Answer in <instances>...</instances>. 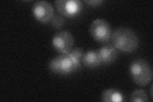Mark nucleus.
<instances>
[{
  "label": "nucleus",
  "instance_id": "9",
  "mask_svg": "<svg viewBox=\"0 0 153 102\" xmlns=\"http://www.w3.org/2000/svg\"><path fill=\"white\" fill-rule=\"evenodd\" d=\"M83 64L88 68H94L101 64L97 51H89L83 54L82 57Z\"/></svg>",
  "mask_w": 153,
  "mask_h": 102
},
{
  "label": "nucleus",
  "instance_id": "11",
  "mask_svg": "<svg viewBox=\"0 0 153 102\" xmlns=\"http://www.w3.org/2000/svg\"><path fill=\"white\" fill-rule=\"evenodd\" d=\"M130 100L131 101H149V98L146 92L143 89H137L131 93Z\"/></svg>",
  "mask_w": 153,
  "mask_h": 102
},
{
  "label": "nucleus",
  "instance_id": "13",
  "mask_svg": "<svg viewBox=\"0 0 153 102\" xmlns=\"http://www.w3.org/2000/svg\"><path fill=\"white\" fill-rule=\"evenodd\" d=\"M68 54L72 57L77 62L80 63V61L82 60V57L83 56V51L81 48L76 47L74 49L71 50Z\"/></svg>",
  "mask_w": 153,
  "mask_h": 102
},
{
  "label": "nucleus",
  "instance_id": "6",
  "mask_svg": "<svg viewBox=\"0 0 153 102\" xmlns=\"http://www.w3.org/2000/svg\"><path fill=\"white\" fill-rule=\"evenodd\" d=\"M55 4L57 12L67 17L76 16L82 9V3L79 0H57Z\"/></svg>",
  "mask_w": 153,
  "mask_h": 102
},
{
  "label": "nucleus",
  "instance_id": "3",
  "mask_svg": "<svg viewBox=\"0 0 153 102\" xmlns=\"http://www.w3.org/2000/svg\"><path fill=\"white\" fill-rule=\"evenodd\" d=\"M80 63L75 61L69 54H61L51 60L49 63V70L56 74L68 75L77 70Z\"/></svg>",
  "mask_w": 153,
  "mask_h": 102
},
{
  "label": "nucleus",
  "instance_id": "7",
  "mask_svg": "<svg viewBox=\"0 0 153 102\" xmlns=\"http://www.w3.org/2000/svg\"><path fill=\"white\" fill-rule=\"evenodd\" d=\"M32 13L36 20L42 23H48L54 16L53 8L45 1H38L33 4Z\"/></svg>",
  "mask_w": 153,
  "mask_h": 102
},
{
  "label": "nucleus",
  "instance_id": "5",
  "mask_svg": "<svg viewBox=\"0 0 153 102\" xmlns=\"http://www.w3.org/2000/svg\"><path fill=\"white\" fill-rule=\"evenodd\" d=\"M52 43L55 49L61 54H68L74 45V36L67 31H60L54 36Z\"/></svg>",
  "mask_w": 153,
  "mask_h": 102
},
{
  "label": "nucleus",
  "instance_id": "2",
  "mask_svg": "<svg viewBox=\"0 0 153 102\" xmlns=\"http://www.w3.org/2000/svg\"><path fill=\"white\" fill-rule=\"evenodd\" d=\"M130 73L135 83L140 86L149 84L152 79V70L150 65L142 59H137L131 63Z\"/></svg>",
  "mask_w": 153,
  "mask_h": 102
},
{
  "label": "nucleus",
  "instance_id": "14",
  "mask_svg": "<svg viewBox=\"0 0 153 102\" xmlns=\"http://www.w3.org/2000/svg\"><path fill=\"white\" fill-rule=\"evenodd\" d=\"M85 2L89 5L99 6L103 3V1H102V0H90V1H85Z\"/></svg>",
  "mask_w": 153,
  "mask_h": 102
},
{
  "label": "nucleus",
  "instance_id": "8",
  "mask_svg": "<svg viewBox=\"0 0 153 102\" xmlns=\"http://www.w3.org/2000/svg\"><path fill=\"white\" fill-rule=\"evenodd\" d=\"M101 64L108 65L113 63L117 57L118 52L116 48L111 45H105L97 51Z\"/></svg>",
  "mask_w": 153,
  "mask_h": 102
},
{
  "label": "nucleus",
  "instance_id": "1",
  "mask_svg": "<svg viewBox=\"0 0 153 102\" xmlns=\"http://www.w3.org/2000/svg\"><path fill=\"white\" fill-rule=\"evenodd\" d=\"M114 47L124 52L135 51L139 45V39L137 34L128 28H119L111 36Z\"/></svg>",
  "mask_w": 153,
  "mask_h": 102
},
{
  "label": "nucleus",
  "instance_id": "10",
  "mask_svg": "<svg viewBox=\"0 0 153 102\" xmlns=\"http://www.w3.org/2000/svg\"><path fill=\"white\" fill-rule=\"evenodd\" d=\"M101 99L103 101L120 102L123 101V95L117 89H109L103 92Z\"/></svg>",
  "mask_w": 153,
  "mask_h": 102
},
{
  "label": "nucleus",
  "instance_id": "12",
  "mask_svg": "<svg viewBox=\"0 0 153 102\" xmlns=\"http://www.w3.org/2000/svg\"><path fill=\"white\" fill-rule=\"evenodd\" d=\"M51 22L52 27L56 29V30H59L64 25L65 19L60 15H57L53 17Z\"/></svg>",
  "mask_w": 153,
  "mask_h": 102
},
{
  "label": "nucleus",
  "instance_id": "4",
  "mask_svg": "<svg viewBox=\"0 0 153 102\" xmlns=\"http://www.w3.org/2000/svg\"><path fill=\"white\" fill-rule=\"evenodd\" d=\"M89 33L96 41L100 43L107 42L112 36L111 26L103 19H97L93 21L89 28Z\"/></svg>",
  "mask_w": 153,
  "mask_h": 102
}]
</instances>
